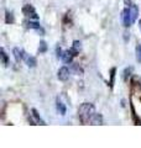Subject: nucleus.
<instances>
[{
  "instance_id": "nucleus-1",
  "label": "nucleus",
  "mask_w": 141,
  "mask_h": 148,
  "mask_svg": "<svg viewBox=\"0 0 141 148\" xmlns=\"http://www.w3.org/2000/svg\"><path fill=\"white\" fill-rule=\"evenodd\" d=\"M95 114V108L91 103H83L78 109V117L83 125H88Z\"/></svg>"
},
{
  "instance_id": "nucleus-2",
  "label": "nucleus",
  "mask_w": 141,
  "mask_h": 148,
  "mask_svg": "<svg viewBox=\"0 0 141 148\" xmlns=\"http://www.w3.org/2000/svg\"><path fill=\"white\" fill-rule=\"evenodd\" d=\"M22 14L26 17H30L31 20H39V16L36 14L35 8L31 5V4H26V5L22 6Z\"/></svg>"
},
{
  "instance_id": "nucleus-3",
  "label": "nucleus",
  "mask_w": 141,
  "mask_h": 148,
  "mask_svg": "<svg viewBox=\"0 0 141 148\" xmlns=\"http://www.w3.org/2000/svg\"><path fill=\"white\" fill-rule=\"evenodd\" d=\"M123 24L125 27H130L134 24L133 17H131V12H130V8H128V6L123 10Z\"/></svg>"
},
{
  "instance_id": "nucleus-4",
  "label": "nucleus",
  "mask_w": 141,
  "mask_h": 148,
  "mask_svg": "<svg viewBox=\"0 0 141 148\" xmlns=\"http://www.w3.org/2000/svg\"><path fill=\"white\" fill-rule=\"evenodd\" d=\"M57 78L61 82H66L69 78V69L67 67H61L57 72Z\"/></svg>"
},
{
  "instance_id": "nucleus-5",
  "label": "nucleus",
  "mask_w": 141,
  "mask_h": 148,
  "mask_svg": "<svg viewBox=\"0 0 141 148\" xmlns=\"http://www.w3.org/2000/svg\"><path fill=\"white\" fill-rule=\"evenodd\" d=\"M12 54H14V57H15V59H16V62H21L22 59H25V57H26V53L24 52L22 49H20V48H17V47H15L12 49Z\"/></svg>"
},
{
  "instance_id": "nucleus-6",
  "label": "nucleus",
  "mask_w": 141,
  "mask_h": 148,
  "mask_svg": "<svg viewBox=\"0 0 141 148\" xmlns=\"http://www.w3.org/2000/svg\"><path fill=\"white\" fill-rule=\"evenodd\" d=\"M74 57V54L70 52V49H67V51H63V54H62V61L66 63V64H69V63H72V59Z\"/></svg>"
},
{
  "instance_id": "nucleus-7",
  "label": "nucleus",
  "mask_w": 141,
  "mask_h": 148,
  "mask_svg": "<svg viewBox=\"0 0 141 148\" xmlns=\"http://www.w3.org/2000/svg\"><path fill=\"white\" fill-rule=\"evenodd\" d=\"M56 109H57V112L59 115H62V116H63V115H66V112H67V109H66L64 104L58 98H57V100H56Z\"/></svg>"
},
{
  "instance_id": "nucleus-8",
  "label": "nucleus",
  "mask_w": 141,
  "mask_h": 148,
  "mask_svg": "<svg viewBox=\"0 0 141 148\" xmlns=\"http://www.w3.org/2000/svg\"><path fill=\"white\" fill-rule=\"evenodd\" d=\"M81 49H82V43L79 42V41H74V42H73V46H72V48H70V52L74 54V57L79 54Z\"/></svg>"
},
{
  "instance_id": "nucleus-9",
  "label": "nucleus",
  "mask_w": 141,
  "mask_h": 148,
  "mask_svg": "<svg viewBox=\"0 0 141 148\" xmlns=\"http://www.w3.org/2000/svg\"><path fill=\"white\" fill-rule=\"evenodd\" d=\"M26 25H27V27H29V29H34V30H37V31L42 30V29H41V25L39 24V22H37V20H31V18H30V21H27Z\"/></svg>"
},
{
  "instance_id": "nucleus-10",
  "label": "nucleus",
  "mask_w": 141,
  "mask_h": 148,
  "mask_svg": "<svg viewBox=\"0 0 141 148\" xmlns=\"http://www.w3.org/2000/svg\"><path fill=\"white\" fill-rule=\"evenodd\" d=\"M31 112H32V116L35 117V120H36V122L39 123V125H46V122L44 121V120L41 119V116H40V114H39V111H37L36 109H31Z\"/></svg>"
},
{
  "instance_id": "nucleus-11",
  "label": "nucleus",
  "mask_w": 141,
  "mask_h": 148,
  "mask_svg": "<svg viewBox=\"0 0 141 148\" xmlns=\"http://www.w3.org/2000/svg\"><path fill=\"white\" fill-rule=\"evenodd\" d=\"M25 59H26V64H27V67L29 68H35L36 67L37 61H36L35 57H32V56H26Z\"/></svg>"
},
{
  "instance_id": "nucleus-12",
  "label": "nucleus",
  "mask_w": 141,
  "mask_h": 148,
  "mask_svg": "<svg viewBox=\"0 0 141 148\" xmlns=\"http://www.w3.org/2000/svg\"><path fill=\"white\" fill-rule=\"evenodd\" d=\"M0 57H1V63L4 64V67H8L9 66V56L6 54L4 48L0 49Z\"/></svg>"
},
{
  "instance_id": "nucleus-13",
  "label": "nucleus",
  "mask_w": 141,
  "mask_h": 148,
  "mask_svg": "<svg viewBox=\"0 0 141 148\" xmlns=\"http://www.w3.org/2000/svg\"><path fill=\"white\" fill-rule=\"evenodd\" d=\"M130 12H131V17H133V22L136 21V18H138V15H139V8L133 4V5L130 6Z\"/></svg>"
},
{
  "instance_id": "nucleus-14",
  "label": "nucleus",
  "mask_w": 141,
  "mask_h": 148,
  "mask_svg": "<svg viewBox=\"0 0 141 148\" xmlns=\"http://www.w3.org/2000/svg\"><path fill=\"white\" fill-rule=\"evenodd\" d=\"M91 123L92 125H103V116L100 114H94Z\"/></svg>"
},
{
  "instance_id": "nucleus-15",
  "label": "nucleus",
  "mask_w": 141,
  "mask_h": 148,
  "mask_svg": "<svg viewBox=\"0 0 141 148\" xmlns=\"http://www.w3.org/2000/svg\"><path fill=\"white\" fill-rule=\"evenodd\" d=\"M14 21H15V18H14L12 14L9 11H5V22L6 24H14Z\"/></svg>"
},
{
  "instance_id": "nucleus-16",
  "label": "nucleus",
  "mask_w": 141,
  "mask_h": 148,
  "mask_svg": "<svg viewBox=\"0 0 141 148\" xmlns=\"http://www.w3.org/2000/svg\"><path fill=\"white\" fill-rule=\"evenodd\" d=\"M135 54H136V61L141 63V43H138L135 48Z\"/></svg>"
},
{
  "instance_id": "nucleus-17",
  "label": "nucleus",
  "mask_w": 141,
  "mask_h": 148,
  "mask_svg": "<svg viewBox=\"0 0 141 148\" xmlns=\"http://www.w3.org/2000/svg\"><path fill=\"white\" fill-rule=\"evenodd\" d=\"M115 73H116V68H111V69H110V82H109V85H110V88H113V86H114Z\"/></svg>"
},
{
  "instance_id": "nucleus-18",
  "label": "nucleus",
  "mask_w": 141,
  "mask_h": 148,
  "mask_svg": "<svg viewBox=\"0 0 141 148\" xmlns=\"http://www.w3.org/2000/svg\"><path fill=\"white\" fill-rule=\"evenodd\" d=\"M130 108H131V112H133V117H134V121H135V125H141V120L138 119L136 116V112H135V109H134V105L130 103Z\"/></svg>"
},
{
  "instance_id": "nucleus-19",
  "label": "nucleus",
  "mask_w": 141,
  "mask_h": 148,
  "mask_svg": "<svg viewBox=\"0 0 141 148\" xmlns=\"http://www.w3.org/2000/svg\"><path fill=\"white\" fill-rule=\"evenodd\" d=\"M131 73H133V67L125 68V71H124V80L125 82H128V79H129L130 75H131Z\"/></svg>"
},
{
  "instance_id": "nucleus-20",
  "label": "nucleus",
  "mask_w": 141,
  "mask_h": 148,
  "mask_svg": "<svg viewBox=\"0 0 141 148\" xmlns=\"http://www.w3.org/2000/svg\"><path fill=\"white\" fill-rule=\"evenodd\" d=\"M46 51H47V45H46L45 41H41V42H40V47H39V52L40 53H45Z\"/></svg>"
},
{
  "instance_id": "nucleus-21",
  "label": "nucleus",
  "mask_w": 141,
  "mask_h": 148,
  "mask_svg": "<svg viewBox=\"0 0 141 148\" xmlns=\"http://www.w3.org/2000/svg\"><path fill=\"white\" fill-rule=\"evenodd\" d=\"M56 53H57V58L59 59V58H62V54H63V51L58 46H57V48H56Z\"/></svg>"
},
{
  "instance_id": "nucleus-22",
  "label": "nucleus",
  "mask_w": 141,
  "mask_h": 148,
  "mask_svg": "<svg viewBox=\"0 0 141 148\" xmlns=\"http://www.w3.org/2000/svg\"><path fill=\"white\" fill-rule=\"evenodd\" d=\"M72 67H73V69H74V71H76L77 73H81V74L83 73V69H82L81 67H78V64H73Z\"/></svg>"
},
{
  "instance_id": "nucleus-23",
  "label": "nucleus",
  "mask_w": 141,
  "mask_h": 148,
  "mask_svg": "<svg viewBox=\"0 0 141 148\" xmlns=\"http://www.w3.org/2000/svg\"><path fill=\"white\" fill-rule=\"evenodd\" d=\"M124 3H125V6H128V8H130L131 5H133V3H131V0H124Z\"/></svg>"
},
{
  "instance_id": "nucleus-24",
  "label": "nucleus",
  "mask_w": 141,
  "mask_h": 148,
  "mask_svg": "<svg viewBox=\"0 0 141 148\" xmlns=\"http://www.w3.org/2000/svg\"><path fill=\"white\" fill-rule=\"evenodd\" d=\"M139 24H140V27H141V20H140V22H139Z\"/></svg>"
}]
</instances>
